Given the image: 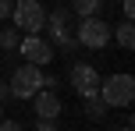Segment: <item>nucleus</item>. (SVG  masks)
<instances>
[{
    "label": "nucleus",
    "mask_w": 135,
    "mask_h": 131,
    "mask_svg": "<svg viewBox=\"0 0 135 131\" xmlns=\"http://www.w3.org/2000/svg\"><path fill=\"white\" fill-rule=\"evenodd\" d=\"M96 96L107 103V110H114V106H132L135 99V78L132 75H110V78H100V92Z\"/></svg>",
    "instance_id": "2"
},
{
    "label": "nucleus",
    "mask_w": 135,
    "mask_h": 131,
    "mask_svg": "<svg viewBox=\"0 0 135 131\" xmlns=\"http://www.w3.org/2000/svg\"><path fill=\"white\" fill-rule=\"evenodd\" d=\"M110 131H132V128H128V124H124V128H110Z\"/></svg>",
    "instance_id": "19"
},
{
    "label": "nucleus",
    "mask_w": 135,
    "mask_h": 131,
    "mask_svg": "<svg viewBox=\"0 0 135 131\" xmlns=\"http://www.w3.org/2000/svg\"><path fill=\"white\" fill-rule=\"evenodd\" d=\"M71 85L78 92V99H93L100 92V71L93 64H71Z\"/></svg>",
    "instance_id": "6"
},
{
    "label": "nucleus",
    "mask_w": 135,
    "mask_h": 131,
    "mask_svg": "<svg viewBox=\"0 0 135 131\" xmlns=\"http://www.w3.org/2000/svg\"><path fill=\"white\" fill-rule=\"evenodd\" d=\"M18 50H21V57H25V64H36V67L50 64L54 53H57V50L50 46L46 39H39V35H25V39H18Z\"/></svg>",
    "instance_id": "7"
},
{
    "label": "nucleus",
    "mask_w": 135,
    "mask_h": 131,
    "mask_svg": "<svg viewBox=\"0 0 135 131\" xmlns=\"http://www.w3.org/2000/svg\"><path fill=\"white\" fill-rule=\"evenodd\" d=\"M43 28L50 32L46 43L54 50H61V53H68V57L78 50V39H75V32H71V11H68V7H54V11L46 14V25Z\"/></svg>",
    "instance_id": "1"
},
{
    "label": "nucleus",
    "mask_w": 135,
    "mask_h": 131,
    "mask_svg": "<svg viewBox=\"0 0 135 131\" xmlns=\"http://www.w3.org/2000/svg\"><path fill=\"white\" fill-rule=\"evenodd\" d=\"M18 39H21L18 28H0V50H18Z\"/></svg>",
    "instance_id": "12"
},
{
    "label": "nucleus",
    "mask_w": 135,
    "mask_h": 131,
    "mask_svg": "<svg viewBox=\"0 0 135 131\" xmlns=\"http://www.w3.org/2000/svg\"><path fill=\"white\" fill-rule=\"evenodd\" d=\"M110 35L117 39V46H121V50H132V46H135V25H132V21H121Z\"/></svg>",
    "instance_id": "9"
},
{
    "label": "nucleus",
    "mask_w": 135,
    "mask_h": 131,
    "mask_svg": "<svg viewBox=\"0 0 135 131\" xmlns=\"http://www.w3.org/2000/svg\"><path fill=\"white\" fill-rule=\"evenodd\" d=\"M11 18H14V28L25 35H39L43 25H46V11H43L39 0H14Z\"/></svg>",
    "instance_id": "3"
},
{
    "label": "nucleus",
    "mask_w": 135,
    "mask_h": 131,
    "mask_svg": "<svg viewBox=\"0 0 135 131\" xmlns=\"http://www.w3.org/2000/svg\"><path fill=\"white\" fill-rule=\"evenodd\" d=\"M82 103H85V113H89L93 120H103V117H107V103H103L100 96H93V99H82Z\"/></svg>",
    "instance_id": "11"
},
{
    "label": "nucleus",
    "mask_w": 135,
    "mask_h": 131,
    "mask_svg": "<svg viewBox=\"0 0 135 131\" xmlns=\"http://www.w3.org/2000/svg\"><path fill=\"white\" fill-rule=\"evenodd\" d=\"M0 131H25L18 120H0Z\"/></svg>",
    "instance_id": "15"
},
{
    "label": "nucleus",
    "mask_w": 135,
    "mask_h": 131,
    "mask_svg": "<svg viewBox=\"0 0 135 131\" xmlns=\"http://www.w3.org/2000/svg\"><path fill=\"white\" fill-rule=\"evenodd\" d=\"M7 99H14L11 96V85H0V103H7Z\"/></svg>",
    "instance_id": "18"
},
{
    "label": "nucleus",
    "mask_w": 135,
    "mask_h": 131,
    "mask_svg": "<svg viewBox=\"0 0 135 131\" xmlns=\"http://www.w3.org/2000/svg\"><path fill=\"white\" fill-rule=\"evenodd\" d=\"M32 106H36V113H39V120H57L61 117V96L57 92H50V89H39L32 96Z\"/></svg>",
    "instance_id": "8"
},
{
    "label": "nucleus",
    "mask_w": 135,
    "mask_h": 131,
    "mask_svg": "<svg viewBox=\"0 0 135 131\" xmlns=\"http://www.w3.org/2000/svg\"><path fill=\"white\" fill-rule=\"evenodd\" d=\"M121 11H124V21L135 18V0H121Z\"/></svg>",
    "instance_id": "13"
},
{
    "label": "nucleus",
    "mask_w": 135,
    "mask_h": 131,
    "mask_svg": "<svg viewBox=\"0 0 135 131\" xmlns=\"http://www.w3.org/2000/svg\"><path fill=\"white\" fill-rule=\"evenodd\" d=\"M7 85H11V96L14 99H32L36 92L43 89V71L36 67V64H21V67L11 75Z\"/></svg>",
    "instance_id": "5"
},
{
    "label": "nucleus",
    "mask_w": 135,
    "mask_h": 131,
    "mask_svg": "<svg viewBox=\"0 0 135 131\" xmlns=\"http://www.w3.org/2000/svg\"><path fill=\"white\" fill-rule=\"evenodd\" d=\"M43 89L54 92V89H57V78H54V75H43Z\"/></svg>",
    "instance_id": "17"
},
{
    "label": "nucleus",
    "mask_w": 135,
    "mask_h": 131,
    "mask_svg": "<svg viewBox=\"0 0 135 131\" xmlns=\"http://www.w3.org/2000/svg\"><path fill=\"white\" fill-rule=\"evenodd\" d=\"M11 7H14V0H0V21L11 18Z\"/></svg>",
    "instance_id": "14"
},
{
    "label": "nucleus",
    "mask_w": 135,
    "mask_h": 131,
    "mask_svg": "<svg viewBox=\"0 0 135 131\" xmlns=\"http://www.w3.org/2000/svg\"><path fill=\"white\" fill-rule=\"evenodd\" d=\"M36 131H61V128H57V120H39Z\"/></svg>",
    "instance_id": "16"
},
{
    "label": "nucleus",
    "mask_w": 135,
    "mask_h": 131,
    "mask_svg": "<svg viewBox=\"0 0 135 131\" xmlns=\"http://www.w3.org/2000/svg\"><path fill=\"white\" fill-rule=\"evenodd\" d=\"M100 7H103V0H71V7H68V11H75L78 18H96V14H100Z\"/></svg>",
    "instance_id": "10"
},
{
    "label": "nucleus",
    "mask_w": 135,
    "mask_h": 131,
    "mask_svg": "<svg viewBox=\"0 0 135 131\" xmlns=\"http://www.w3.org/2000/svg\"><path fill=\"white\" fill-rule=\"evenodd\" d=\"M75 39L78 46H89V50H103L110 43V25L96 14V18H82L78 28H75Z\"/></svg>",
    "instance_id": "4"
},
{
    "label": "nucleus",
    "mask_w": 135,
    "mask_h": 131,
    "mask_svg": "<svg viewBox=\"0 0 135 131\" xmlns=\"http://www.w3.org/2000/svg\"><path fill=\"white\" fill-rule=\"evenodd\" d=\"M0 113H4V110H0Z\"/></svg>",
    "instance_id": "20"
}]
</instances>
